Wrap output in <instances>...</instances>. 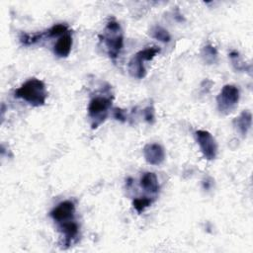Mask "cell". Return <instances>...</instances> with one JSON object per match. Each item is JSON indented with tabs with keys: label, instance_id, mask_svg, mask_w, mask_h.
<instances>
[{
	"label": "cell",
	"instance_id": "cell-1",
	"mask_svg": "<svg viewBox=\"0 0 253 253\" xmlns=\"http://www.w3.org/2000/svg\"><path fill=\"white\" fill-rule=\"evenodd\" d=\"M14 95L16 98L23 99L34 107L43 106L47 98L45 85L38 78L27 80L15 91Z\"/></svg>",
	"mask_w": 253,
	"mask_h": 253
},
{
	"label": "cell",
	"instance_id": "cell-2",
	"mask_svg": "<svg viewBox=\"0 0 253 253\" xmlns=\"http://www.w3.org/2000/svg\"><path fill=\"white\" fill-rule=\"evenodd\" d=\"M99 37L105 43L109 56L112 59H116L124 44V35L120 24L114 19L110 20L107 23L103 35H100Z\"/></svg>",
	"mask_w": 253,
	"mask_h": 253
},
{
	"label": "cell",
	"instance_id": "cell-3",
	"mask_svg": "<svg viewBox=\"0 0 253 253\" xmlns=\"http://www.w3.org/2000/svg\"><path fill=\"white\" fill-rule=\"evenodd\" d=\"M113 96L108 95H97L94 96L88 105V116L91 120V127L97 128L107 119L109 109L112 106Z\"/></svg>",
	"mask_w": 253,
	"mask_h": 253
},
{
	"label": "cell",
	"instance_id": "cell-4",
	"mask_svg": "<svg viewBox=\"0 0 253 253\" xmlns=\"http://www.w3.org/2000/svg\"><path fill=\"white\" fill-rule=\"evenodd\" d=\"M160 52L158 46H150L136 52L127 64V70L131 77L142 79L146 75V69L144 66V61L151 60L155 55Z\"/></svg>",
	"mask_w": 253,
	"mask_h": 253
},
{
	"label": "cell",
	"instance_id": "cell-5",
	"mask_svg": "<svg viewBox=\"0 0 253 253\" xmlns=\"http://www.w3.org/2000/svg\"><path fill=\"white\" fill-rule=\"evenodd\" d=\"M239 97V90L236 86L224 85L216 97L218 111L223 115L231 113L238 105Z\"/></svg>",
	"mask_w": 253,
	"mask_h": 253
},
{
	"label": "cell",
	"instance_id": "cell-6",
	"mask_svg": "<svg viewBox=\"0 0 253 253\" xmlns=\"http://www.w3.org/2000/svg\"><path fill=\"white\" fill-rule=\"evenodd\" d=\"M195 136L204 157L207 160H213L217 154V145L211 133L199 129L195 132Z\"/></svg>",
	"mask_w": 253,
	"mask_h": 253
},
{
	"label": "cell",
	"instance_id": "cell-7",
	"mask_svg": "<svg viewBox=\"0 0 253 253\" xmlns=\"http://www.w3.org/2000/svg\"><path fill=\"white\" fill-rule=\"evenodd\" d=\"M75 205L72 201H63L59 203L49 212L50 217L58 224L70 219H74Z\"/></svg>",
	"mask_w": 253,
	"mask_h": 253
},
{
	"label": "cell",
	"instance_id": "cell-8",
	"mask_svg": "<svg viewBox=\"0 0 253 253\" xmlns=\"http://www.w3.org/2000/svg\"><path fill=\"white\" fill-rule=\"evenodd\" d=\"M142 152L146 162L151 165H160L165 159L164 148L158 143L146 144Z\"/></svg>",
	"mask_w": 253,
	"mask_h": 253
},
{
	"label": "cell",
	"instance_id": "cell-9",
	"mask_svg": "<svg viewBox=\"0 0 253 253\" xmlns=\"http://www.w3.org/2000/svg\"><path fill=\"white\" fill-rule=\"evenodd\" d=\"M58 229L63 235V245L68 247L77 238L79 233V226L74 219H70L61 223H58Z\"/></svg>",
	"mask_w": 253,
	"mask_h": 253
},
{
	"label": "cell",
	"instance_id": "cell-10",
	"mask_svg": "<svg viewBox=\"0 0 253 253\" xmlns=\"http://www.w3.org/2000/svg\"><path fill=\"white\" fill-rule=\"evenodd\" d=\"M72 47V37L70 33H66L65 35L58 38L57 42L53 46V52L58 57H66L69 55Z\"/></svg>",
	"mask_w": 253,
	"mask_h": 253
},
{
	"label": "cell",
	"instance_id": "cell-11",
	"mask_svg": "<svg viewBox=\"0 0 253 253\" xmlns=\"http://www.w3.org/2000/svg\"><path fill=\"white\" fill-rule=\"evenodd\" d=\"M252 125V115L249 111H243L233 120V126L242 135L245 136Z\"/></svg>",
	"mask_w": 253,
	"mask_h": 253
},
{
	"label": "cell",
	"instance_id": "cell-12",
	"mask_svg": "<svg viewBox=\"0 0 253 253\" xmlns=\"http://www.w3.org/2000/svg\"><path fill=\"white\" fill-rule=\"evenodd\" d=\"M140 187L147 193L157 194L159 192V183L156 175L153 172H145L141 175L139 181Z\"/></svg>",
	"mask_w": 253,
	"mask_h": 253
},
{
	"label": "cell",
	"instance_id": "cell-13",
	"mask_svg": "<svg viewBox=\"0 0 253 253\" xmlns=\"http://www.w3.org/2000/svg\"><path fill=\"white\" fill-rule=\"evenodd\" d=\"M47 37V32L43 33H36V34H27V33H22L20 35V42L24 45H31L34 43H37L38 42L42 41L43 38ZM48 38V37H47Z\"/></svg>",
	"mask_w": 253,
	"mask_h": 253
},
{
	"label": "cell",
	"instance_id": "cell-14",
	"mask_svg": "<svg viewBox=\"0 0 253 253\" xmlns=\"http://www.w3.org/2000/svg\"><path fill=\"white\" fill-rule=\"evenodd\" d=\"M202 57L204 59L205 62H207L208 64H212L216 61L217 58V50L214 46H212L211 44H208L205 45L203 50H202Z\"/></svg>",
	"mask_w": 253,
	"mask_h": 253
},
{
	"label": "cell",
	"instance_id": "cell-15",
	"mask_svg": "<svg viewBox=\"0 0 253 253\" xmlns=\"http://www.w3.org/2000/svg\"><path fill=\"white\" fill-rule=\"evenodd\" d=\"M150 35L152 38H154L160 42H168L171 40V36L168 33V31L160 26L153 27L150 31Z\"/></svg>",
	"mask_w": 253,
	"mask_h": 253
},
{
	"label": "cell",
	"instance_id": "cell-16",
	"mask_svg": "<svg viewBox=\"0 0 253 253\" xmlns=\"http://www.w3.org/2000/svg\"><path fill=\"white\" fill-rule=\"evenodd\" d=\"M47 37L48 38H53V37H61L68 33V27L66 24H55L53 25L50 29L47 31Z\"/></svg>",
	"mask_w": 253,
	"mask_h": 253
},
{
	"label": "cell",
	"instance_id": "cell-17",
	"mask_svg": "<svg viewBox=\"0 0 253 253\" xmlns=\"http://www.w3.org/2000/svg\"><path fill=\"white\" fill-rule=\"evenodd\" d=\"M152 204V200L147 198V197H141V198H136L132 201V206L134 210L140 213L142 212L147 207H149Z\"/></svg>",
	"mask_w": 253,
	"mask_h": 253
},
{
	"label": "cell",
	"instance_id": "cell-18",
	"mask_svg": "<svg viewBox=\"0 0 253 253\" xmlns=\"http://www.w3.org/2000/svg\"><path fill=\"white\" fill-rule=\"evenodd\" d=\"M229 58L232 62V65L234 66V68L236 70H239V71L246 70V64L242 61V59L240 58V55L237 51H231L229 53Z\"/></svg>",
	"mask_w": 253,
	"mask_h": 253
},
{
	"label": "cell",
	"instance_id": "cell-19",
	"mask_svg": "<svg viewBox=\"0 0 253 253\" xmlns=\"http://www.w3.org/2000/svg\"><path fill=\"white\" fill-rule=\"evenodd\" d=\"M143 117L145 121L149 124L154 123V118H155V112L152 106H148L143 110Z\"/></svg>",
	"mask_w": 253,
	"mask_h": 253
},
{
	"label": "cell",
	"instance_id": "cell-20",
	"mask_svg": "<svg viewBox=\"0 0 253 253\" xmlns=\"http://www.w3.org/2000/svg\"><path fill=\"white\" fill-rule=\"evenodd\" d=\"M114 117L116 120L121 121V122H126V120L125 111L122 109H119V108L114 109Z\"/></svg>",
	"mask_w": 253,
	"mask_h": 253
}]
</instances>
